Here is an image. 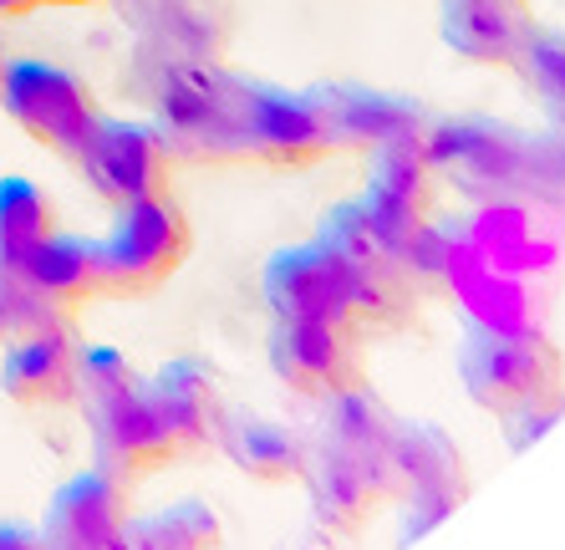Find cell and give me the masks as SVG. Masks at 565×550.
<instances>
[{
    "instance_id": "cell-4",
    "label": "cell",
    "mask_w": 565,
    "mask_h": 550,
    "mask_svg": "<svg viewBox=\"0 0 565 550\" xmlns=\"http://www.w3.org/2000/svg\"><path fill=\"white\" fill-rule=\"evenodd\" d=\"M158 133L173 154L239 163V82L199 62H179L158 87Z\"/></svg>"
},
{
    "instance_id": "cell-10",
    "label": "cell",
    "mask_w": 565,
    "mask_h": 550,
    "mask_svg": "<svg viewBox=\"0 0 565 550\" xmlns=\"http://www.w3.org/2000/svg\"><path fill=\"white\" fill-rule=\"evenodd\" d=\"M239 148L270 169H311L337 148V138L311 97L239 82Z\"/></svg>"
},
{
    "instance_id": "cell-22",
    "label": "cell",
    "mask_w": 565,
    "mask_h": 550,
    "mask_svg": "<svg viewBox=\"0 0 565 550\" xmlns=\"http://www.w3.org/2000/svg\"><path fill=\"white\" fill-rule=\"evenodd\" d=\"M311 103L321 107V118H327L337 144L377 148V144H387V138H397V133L418 128V118H413L408 107L387 103L377 92H311Z\"/></svg>"
},
{
    "instance_id": "cell-6",
    "label": "cell",
    "mask_w": 565,
    "mask_h": 550,
    "mask_svg": "<svg viewBox=\"0 0 565 550\" xmlns=\"http://www.w3.org/2000/svg\"><path fill=\"white\" fill-rule=\"evenodd\" d=\"M77 403L87 413V429H93L97 469H107L122 485L179 458L169 423H163L143 378L113 382V388H97V393H77Z\"/></svg>"
},
{
    "instance_id": "cell-2",
    "label": "cell",
    "mask_w": 565,
    "mask_h": 550,
    "mask_svg": "<svg viewBox=\"0 0 565 550\" xmlns=\"http://www.w3.org/2000/svg\"><path fill=\"white\" fill-rule=\"evenodd\" d=\"M459 382L484 413L510 419L520 408L565 393V357L545 337V327L540 331L469 327L459 341Z\"/></svg>"
},
{
    "instance_id": "cell-32",
    "label": "cell",
    "mask_w": 565,
    "mask_h": 550,
    "mask_svg": "<svg viewBox=\"0 0 565 550\" xmlns=\"http://www.w3.org/2000/svg\"><path fill=\"white\" fill-rule=\"evenodd\" d=\"M6 341H11V331H6V327H0V347H6Z\"/></svg>"
},
{
    "instance_id": "cell-3",
    "label": "cell",
    "mask_w": 565,
    "mask_h": 550,
    "mask_svg": "<svg viewBox=\"0 0 565 550\" xmlns=\"http://www.w3.org/2000/svg\"><path fill=\"white\" fill-rule=\"evenodd\" d=\"M194 230L169 189L118 204V220L97 240V296H148L189 261Z\"/></svg>"
},
{
    "instance_id": "cell-15",
    "label": "cell",
    "mask_w": 565,
    "mask_h": 550,
    "mask_svg": "<svg viewBox=\"0 0 565 550\" xmlns=\"http://www.w3.org/2000/svg\"><path fill=\"white\" fill-rule=\"evenodd\" d=\"M434 169H448L469 194L489 199V194H510L520 179H530V154L525 144L504 128L489 123H454L423 138Z\"/></svg>"
},
{
    "instance_id": "cell-17",
    "label": "cell",
    "mask_w": 565,
    "mask_h": 550,
    "mask_svg": "<svg viewBox=\"0 0 565 550\" xmlns=\"http://www.w3.org/2000/svg\"><path fill=\"white\" fill-rule=\"evenodd\" d=\"M530 36L525 0H444V41L479 66H514Z\"/></svg>"
},
{
    "instance_id": "cell-25",
    "label": "cell",
    "mask_w": 565,
    "mask_h": 550,
    "mask_svg": "<svg viewBox=\"0 0 565 550\" xmlns=\"http://www.w3.org/2000/svg\"><path fill=\"white\" fill-rule=\"evenodd\" d=\"M520 62H525L530 87L540 92V103L551 107V118L565 128V36H530Z\"/></svg>"
},
{
    "instance_id": "cell-26",
    "label": "cell",
    "mask_w": 565,
    "mask_h": 550,
    "mask_svg": "<svg viewBox=\"0 0 565 550\" xmlns=\"http://www.w3.org/2000/svg\"><path fill=\"white\" fill-rule=\"evenodd\" d=\"M561 413H565V393L561 398H545V403H530V408H520V413H510V419H504V429H510V444L514 448H530L540 433L561 419Z\"/></svg>"
},
{
    "instance_id": "cell-27",
    "label": "cell",
    "mask_w": 565,
    "mask_h": 550,
    "mask_svg": "<svg viewBox=\"0 0 565 550\" xmlns=\"http://www.w3.org/2000/svg\"><path fill=\"white\" fill-rule=\"evenodd\" d=\"M0 550H46V540H41V530H31V525L0 520Z\"/></svg>"
},
{
    "instance_id": "cell-18",
    "label": "cell",
    "mask_w": 565,
    "mask_h": 550,
    "mask_svg": "<svg viewBox=\"0 0 565 550\" xmlns=\"http://www.w3.org/2000/svg\"><path fill=\"white\" fill-rule=\"evenodd\" d=\"M143 382H148V393H153L158 413H163V423H169V438L179 448V458L204 454L220 438L224 403H220L214 378L199 362H163Z\"/></svg>"
},
{
    "instance_id": "cell-14",
    "label": "cell",
    "mask_w": 565,
    "mask_h": 550,
    "mask_svg": "<svg viewBox=\"0 0 565 550\" xmlns=\"http://www.w3.org/2000/svg\"><path fill=\"white\" fill-rule=\"evenodd\" d=\"M122 525H128L122 479L93 464L56 489L36 530L52 550H118Z\"/></svg>"
},
{
    "instance_id": "cell-23",
    "label": "cell",
    "mask_w": 565,
    "mask_h": 550,
    "mask_svg": "<svg viewBox=\"0 0 565 550\" xmlns=\"http://www.w3.org/2000/svg\"><path fill=\"white\" fill-rule=\"evenodd\" d=\"M56 230L52 199L31 179H0V271H21L26 255Z\"/></svg>"
},
{
    "instance_id": "cell-24",
    "label": "cell",
    "mask_w": 565,
    "mask_h": 550,
    "mask_svg": "<svg viewBox=\"0 0 565 550\" xmlns=\"http://www.w3.org/2000/svg\"><path fill=\"white\" fill-rule=\"evenodd\" d=\"M66 316L56 311L36 286H31L21 271H0V327L11 337H26V331H46V327H62Z\"/></svg>"
},
{
    "instance_id": "cell-13",
    "label": "cell",
    "mask_w": 565,
    "mask_h": 550,
    "mask_svg": "<svg viewBox=\"0 0 565 550\" xmlns=\"http://www.w3.org/2000/svg\"><path fill=\"white\" fill-rule=\"evenodd\" d=\"M459 235L469 240L489 265H500L510 275H525V281H545L561 261V230H555L535 204L514 194H489L469 210V220L459 224Z\"/></svg>"
},
{
    "instance_id": "cell-28",
    "label": "cell",
    "mask_w": 565,
    "mask_h": 550,
    "mask_svg": "<svg viewBox=\"0 0 565 550\" xmlns=\"http://www.w3.org/2000/svg\"><path fill=\"white\" fill-rule=\"evenodd\" d=\"M41 0H0V21H15V15H31Z\"/></svg>"
},
{
    "instance_id": "cell-11",
    "label": "cell",
    "mask_w": 565,
    "mask_h": 550,
    "mask_svg": "<svg viewBox=\"0 0 565 550\" xmlns=\"http://www.w3.org/2000/svg\"><path fill=\"white\" fill-rule=\"evenodd\" d=\"M387 485L397 499H408V530L413 525L444 520L454 505L469 495L463 458L454 454V438L428 423H397L393 448H387Z\"/></svg>"
},
{
    "instance_id": "cell-31",
    "label": "cell",
    "mask_w": 565,
    "mask_h": 550,
    "mask_svg": "<svg viewBox=\"0 0 565 550\" xmlns=\"http://www.w3.org/2000/svg\"><path fill=\"white\" fill-rule=\"evenodd\" d=\"M0 77H6V46H0Z\"/></svg>"
},
{
    "instance_id": "cell-16",
    "label": "cell",
    "mask_w": 565,
    "mask_h": 550,
    "mask_svg": "<svg viewBox=\"0 0 565 550\" xmlns=\"http://www.w3.org/2000/svg\"><path fill=\"white\" fill-rule=\"evenodd\" d=\"M0 393L21 408L77 403V341H72L66 321L11 337L0 347Z\"/></svg>"
},
{
    "instance_id": "cell-21",
    "label": "cell",
    "mask_w": 565,
    "mask_h": 550,
    "mask_svg": "<svg viewBox=\"0 0 565 550\" xmlns=\"http://www.w3.org/2000/svg\"><path fill=\"white\" fill-rule=\"evenodd\" d=\"M224 525L204 499H173L148 515H128L118 550H220Z\"/></svg>"
},
{
    "instance_id": "cell-33",
    "label": "cell",
    "mask_w": 565,
    "mask_h": 550,
    "mask_svg": "<svg viewBox=\"0 0 565 550\" xmlns=\"http://www.w3.org/2000/svg\"><path fill=\"white\" fill-rule=\"evenodd\" d=\"M46 550H52V546H46Z\"/></svg>"
},
{
    "instance_id": "cell-29",
    "label": "cell",
    "mask_w": 565,
    "mask_h": 550,
    "mask_svg": "<svg viewBox=\"0 0 565 550\" xmlns=\"http://www.w3.org/2000/svg\"><path fill=\"white\" fill-rule=\"evenodd\" d=\"M41 6H62V11H82V6H103V0H41Z\"/></svg>"
},
{
    "instance_id": "cell-30",
    "label": "cell",
    "mask_w": 565,
    "mask_h": 550,
    "mask_svg": "<svg viewBox=\"0 0 565 550\" xmlns=\"http://www.w3.org/2000/svg\"><path fill=\"white\" fill-rule=\"evenodd\" d=\"M555 214H561V224H555V230H561V245H565V204H555Z\"/></svg>"
},
{
    "instance_id": "cell-20",
    "label": "cell",
    "mask_w": 565,
    "mask_h": 550,
    "mask_svg": "<svg viewBox=\"0 0 565 550\" xmlns=\"http://www.w3.org/2000/svg\"><path fill=\"white\" fill-rule=\"evenodd\" d=\"M21 275H26L31 286H36L41 296L56 306V311L72 316L82 302H93V296H97V240H82V235H62V230H52V235H46L26 255Z\"/></svg>"
},
{
    "instance_id": "cell-5",
    "label": "cell",
    "mask_w": 565,
    "mask_h": 550,
    "mask_svg": "<svg viewBox=\"0 0 565 550\" xmlns=\"http://www.w3.org/2000/svg\"><path fill=\"white\" fill-rule=\"evenodd\" d=\"M0 107L15 128L46 144L52 154H77L82 138L93 133V123L103 118L93 103V87L66 72L56 62H41V56H21V62H6V77H0Z\"/></svg>"
},
{
    "instance_id": "cell-7",
    "label": "cell",
    "mask_w": 565,
    "mask_h": 550,
    "mask_svg": "<svg viewBox=\"0 0 565 550\" xmlns=\"http://www.w3.org/2000/svg\"><path fill=\"white\" fill-rule=\"evenodd\" d=\"M260 290L276 321H337L356 331V275L327 240L276 250L260 271Z\"/></svg>"
},
{
    "instance_id": "cell-8",
    "label": "cell",
    "mask_w": 565,
    "mask_h": 550,
    "mask_svg": "<svg viewBox=\"0 0 565 550\" xmlns=\"http://www.w3.org/2000/svg\"><path fill=\"white\" fill-rule=\"evenodd\" d=\"M77 173L93 183L107 204H128L169 189L173 148L158 133V123L143 118H97L93 133L82 138V148L72 154Z\"/></svg>"
},
{
    "instance_id": "cell-12",
    "label": "cell",
    "mask_w": 565,
    "mask_h": 550,
    "mask_svg": "<svg viewBox=\"0 0 565 550\" xmlns=\"http://www.w3.org/2000/svg\"><path fill=\"white\" fill-rule=\"evenodd\" d=\"M356 337L362 331L337 327V321H276L270 337H265V357H270V372L290 393L321 403V398L362 382Z\"/></svg>"
},
{
    "instance_id": "cell-1",
    "label": "cell",
    "mask_w": 565,
    "mask_h": 550,
    "mask_svg": "<svg viewBox=\"0 0 565 550\" xmlns=\"http://www.w3.org/2000/svg\"><path fill=\"white\" fill-rule=\"evenodd\" d=\"M393 429L397 419L362 382L321 398V419H316L311 454H306V474H301L321 530L352 536L393 499V485H387Z\"/></svg>"
},
{
    "instance_id": "cell-9",
    "label": "cell",
    "mask_w": 565,
    "mask_h": 550,
    "mask_svg": "<svg viewBox=\"0 0 565 550\" xmlns=\"http://www.w3.org/2000/svg\"><path fill=\"white\" fill-rule=\"evenodd\" d=\"M438 286H448V296L459 302V311L469 316V327L484 331H540L545 306H540L535 281L510 275L500 265H489L469 240L459 235V224L444 230V261H438Z\"/></svg>"
},
{
    "instance_id": "cell-19",
    "label": "cell",
    "mask_w": 565,
    "mask_h": 550,
    "mask_svg": "<svg viewBox=\"0 0 565 550\" xmlns=\"http://www.w3.org/2000/svg\"><path fill=\"white\" fill-rule=\"evenodd\" d=\"M214 448H220L245 479H255V485H290V479L306 474L311 438H306L301 429H290V423H276V419L224 413Z\"/></svg>"
}]
</instances>
